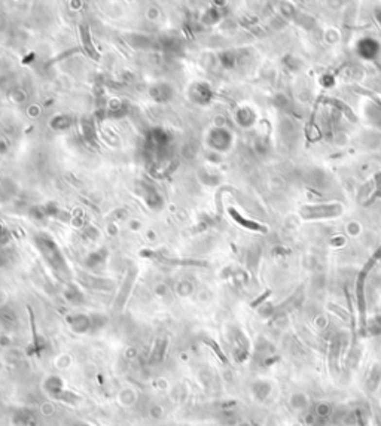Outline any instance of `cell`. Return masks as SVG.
Here are the masks:
<instances>
[{
    "mask_svg": "<svg viewBox=\"0 0 381 426\" xmlns=\"http://www.w3.org/2000/svg\"><path fill=\"white\" fill-rule=\"evenodd\" d=\"M45 388L46 390L50 392L52 396H60L64 390V386H63V382L60 380L58 377H51L48 378L46 383H45Z\"/></svg>",
    "mask_w": 381,
    "mask_h": 426,
    "instance_id": "6da1fadb",
    "label": "cell"
},
{
    "mask_svg": "<svg viewBox=\"0 0 381 426\" xmlns=\"http://www.w3.org/2000/svg\"><path fill=\"white\" fill-rule=\"evenodd\" d=\"M76 426H89V425H85V423H79V425H76Z\"/></svg>",
    "mask_w": 381,
    "mask_h": 426,
    "instance_id": "7a4b0ae2",
    "label": "cell"
}]
</instances>
